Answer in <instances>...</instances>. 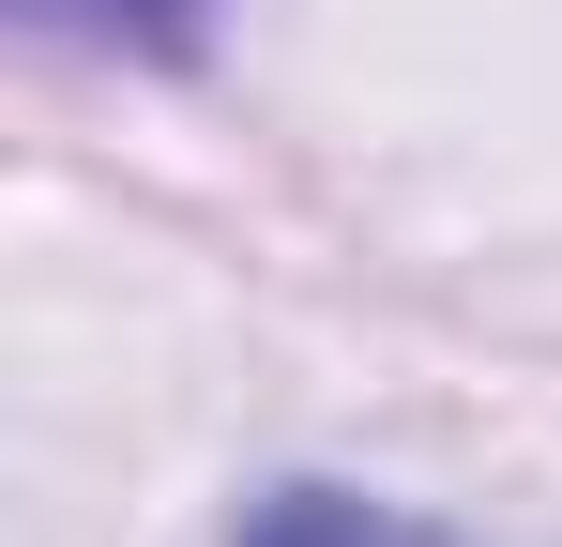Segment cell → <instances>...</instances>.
Returning <instances> with one entry per match:
<instances>
[{"label":"cell","mask_w":562,"mask_h":547,"mask_svg":"<svg viewBox=\"0 0 562 547\" xmlns=\"http://www.w3.org/2000/svg\"><path fill=\"white\" fill-rule=\"evenodd\" d=\"M228 547H457L441 517H411V502H366V487H319V471H289L244 502V533Z\"/></svg>","instance_id":"1"},{"label":"cell","mask_w":562,"mask_h":547,"mask_svg":"<svg viewBox=\"0 0 562 547\" xmlns=\"http://www.w3.org/2000/svg\"><path fill=\"white\" fill-rule=\"evenodd\" d=\"M15 15H46V31H92V46H137V62H183L213 0H15Z\"/></svg>","instance_id":"2"}]
</instances>
